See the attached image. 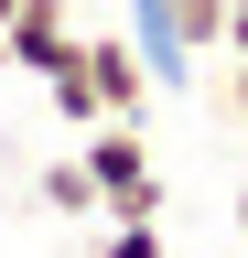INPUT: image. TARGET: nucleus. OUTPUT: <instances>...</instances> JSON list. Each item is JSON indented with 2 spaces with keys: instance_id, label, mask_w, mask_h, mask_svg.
<instances>
[{
  "instance_id": "f257e3e1",
  "label": "nucleus",
  "mask_w": 248,
  "mask_h": 258,
  "mask_svg": "<svg viewBox=\"0 0 248 258\" xmlns=\"http://www.w3.org/2000/svg\"><path fill=\"white\" fill-rule=\"evenodd\" d=\"M86 172H97V215H162V172H151L140 118H97L86 129Z\"/></svg>"
},
{
  "instance_id": "f03ea898",
  "label": "nucleus",
  "mask_w": 248,
  "mask_h": 258,
  "mask_svg": "<svg viewBox=\"0 0 248 258\" xmlns=\"http://www.w3.org/2000/svg\"><path fill=\"white\" fill-rule=\"evenodd\" d=\"M0 43H11V64H22V76H76V64H86V32H76V11H65V0H11Z\"/></svg>"
},
{
  "instance_id": "7ed1b4c3",
  "label": "nucleus",
  "mask_w": 248,
  "mask_h": 258,
  "mask_svg": "<svg viewBox=\"0 0 248 258\" xmlns=\"http://www.w3.org/2000/svg\"><path fill=\"white\" fill-rule=\"evenodd\" d=\"M119 32H130V43H140V64H151V86H194V43H183V32H173V0H119Z\"/></svg>"
},
{
  "instance_id": "20e7f679",
  "label": "nucleus",
  "mask_w": 248,
  "mask_h": 258,
  "mask_svg": "<svg viewBox=\"0 0 248 258\" xmlns=\"http://www.w3.org/2000/svg\"><path fill=\"white\" fill-rule=\"evenodd\" d=\"M86 86H97L108 118H140V108H151V64H140L130 32H86Z\"/></svg>"
},
{
  "instance_id": "39448f33",
  "label": "nucleus",
  "mask_w": 248,
  "mask_h": 258,
  "mask_svg": "<svg viewBox=\"0 0 248 258\" xmlns=\"http://www.w3.org/2000/svg\"><path fill=\"white\" fill-rule=\"evenodd\" d=\"M43 205H54V215H97V172H86V151L43 161Z\"/></svg>"
},
{
  "instance_id": "423d86ee",
  "label": "nucleus",
  "mask_w": 248,
  "mask_h": 258,
  "mask_svg": "<svg viewBox=\"0 0 248 258\" xmlns=\"http://www.w3.org/2000/svg\"><path fill=\"white\" fill-rule=\"evenodd\" d=\"M173 32L194 54H227V0H173Z\"/></svg>"
},
{
  "instance_id": "0eeeda50",
  "label": "nucleus",
  "mask_w": 248,
  "mask_h": 258,
  "mask_svg": "<svg viewBox=\"0 0 248 258\" xmlns=\"http://www.w3.org/2000/svg\"><path fill=\"white\" fill-rule=\"evenodd\" d=\"M108 258H173L162 247V215H108Z\"/></svg>"
},
{
  "instance_id": "6e6552de",
  "label": "nucleus",
  "mask_w": 248,
  "mask_h": 258,
  "mask_svg": "<svg viewBox=\"0 0 248 258\" xmlns=\"http://www.w3.org/2000/svg\"><path fill=\"white\" fill-rule=\"evenodd\" d=\"M227 108L248 118V54H227Z\"/></svg>"
},
{
  "instance_id": "1a4fd4ad",
  "label": "nucleus",
  "mask_w": 248,
  "mask_h": 258,
  "mask_svg": "<svg viewBox=\"0 0 248 258\" xmlns=\"http://www.w3.org/2000/svg\"><path fill=\"white\" fill-rule=\"evenodd\" d=\"M237 237H248V183H237Z\"/></svg>"
},
{
  "instance_id": "9d476101",
  "label": "nucleus",
  "mask_w": 248,
  "mask_h": 258,
  "mask_svg": "<svg viewBox=\"0 0 248 258\" xmlns=\"http://www.w3.org/2000/svg\"><path fill=\"white\" fill-rule=\"evenodd\" d=\"M0 22H11V0H0Z\"/></svg>"
}]
</instances>
